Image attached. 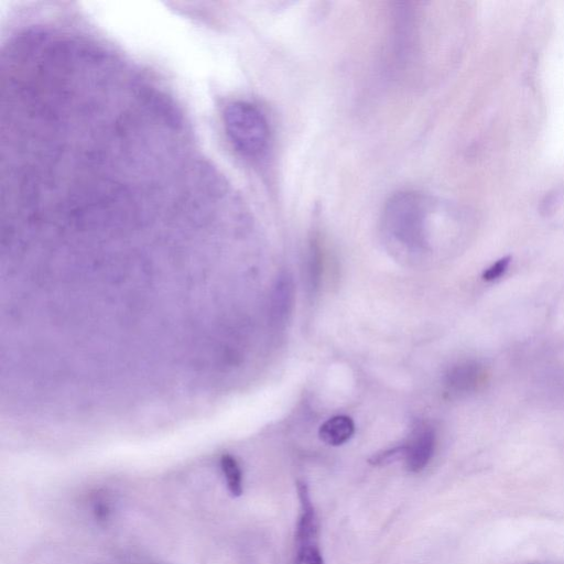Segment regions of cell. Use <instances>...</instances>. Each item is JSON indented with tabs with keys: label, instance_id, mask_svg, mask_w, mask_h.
Returning a JSON list of instances; mask_svg holds the SVG:
<instances>
[{
	"label": "cell",
	"instance_id": "6da1fadb",
	"mask_svg": "<svg viewBox=\"0 0 564 564\" xmlns=\"http://www.w3.org/2000/svg\"><path fill=\"white\" fill-rule=\"evenodd\" d=\"M436 206L435 201L420 192L393 195L383 213V230L388 241L410 253L423 252Z\"/></svg>",
	"mask_w": 564,
	"mask_h": 564
},
{
	"label": "cell",
	"instance_id": "7a4b0ae2",
	"mask_svg": "<svg viewBox=\"0 0 564 564\" xmlns=\"http://www.w3.org/2000/svg\"><path fill=\"white\" fill-rule=\"evenodd\" d=\"M226 134L233 147L244 157L264 153L269 143V125L259 108L247 102H233L223 114Z\"/></svg>",
	"mask_w": 564,
	"mask_h": 564
},
{
	"label": "cell",
	"instance_id": "3957f363",
	"mask_svg": "<svg viewBox=\"0 0 564 564\" xmlns=\"http://www.w3.org/2000/svg\"><path fill=\"white\" fill-rule=\"evenodd\" d=\"M295 301V286L292 278L281 275L271 291L269 318L271 325L276 329L285 328L289 321Z\"/></svg>",
	"mask_w": 564,
	"mask_h": 564
},
{
	"label": "cell",
	"instance_id": "277c9868",
	"mask_svg": "<svg viewBox=\"0 0 564 564\" xmlns=\"http://www.w3.org/2000/svg\"><path fill=\"white\" fill-rule=\"evenodd\" d=\"M436 449V433L431 428H421L406 446V465L412 473L421 472L429 464Z\"/></svg>",
	"mask_w": 564,
	"mask_h": 564
},
{
	"label": "cell",
	"instance_id": "5b68a950",
	"mask_svg": "<svg viewBox=\"0 0 564 564\" xmlns=\"http://www.w3.org/2000/svg\"><path fill=\"white\" fill-rule=\"evenodd\" d=\"M355 432L354 421L347 416H335L320 427V439L332 447H340L349 441Z\"/></svg>",
	"mask_w": 564,
	"mask_h": 564
},
{
	"label": "cell",
	"instance_id": "8992f818",
	"mask_svg": "<svg viewBox=\"0 0 564 564\" xmlns=\"http://www.w3.org/2000/svg\"><path fill=\"white\" fill-rule=\"evenodd\" d=\"M221 470L224 475L227 490L233 497H240L244 492L243 472L240 464L231 454H224L221 458Z\"/></svg>",
	"mask_w": 564,
	"mask_h": 564
},
{
	"label": "cell",
	"instance_id": "52a82bcc",
	"mask_svg": "<svg viewBox=\"0 0 564 564\" xmlns=\"http://www.w3.org/2000/svg\"><path fill=\"white\" fill-rule=\"evenodd\" d=\"M91 509L96 523L107 525L115 513L114 497L107 491H96L91 498Z\"/></svg>",
	"mask_w": 564,
	"mask_h": 564
},
{
	"label": "cell",
	"instance_id": "ba28073f",
	"mask_svg": "<svg viewBox=\"0 0 564 564\" xmlns=\"http://www.w3.org/2000/svg\"><path fill=\"white\" fill-rule=\"evenodd\" d=\"M480 378V368L476 364H463L455 367L449 375V382L453 388L466 390L472 388Z\"/></svg>",
	"mask_w": 564,
	"mask_h": 564
},
{
	"label": "cell",
	"instance_id": "9c48e42d",
	"mask_svg": "<svg viewBox=\"0 0 564 564\" xmlns=\"http://www.w3.org/2000/svg\"><path fill=\"white\" fill-rule=\"evenodd\" d=\"M322 273L321 256L317 247H312L307 267V282L312 294L319 289Z\"/></svg>",
	"mask_w": 564,
	"mask_h": 564
},
{
	"label": "cell",
	"instance_id": "30bf717a",
	"mask_svg": "<svg viewBox=\"0 0 564 564\" xmlns=\"http://www.w3.org/2000/svg\"><path fill=\"white\" fill-rule=\"evenodd\" d=\"M296 549L294 564H324L319 544L299 545Z\"/></svg>",
	"mask_w": 564,
	"mask_h": 564
},
{
	"label": "cell",
	"instance_id": "8fae6325",
	"mask_svg": "<svg viewBox=\"0 0 564 564\" xmlns=\"http://www.w3.org/2000/svg\"><path fill=\"white\" fill-rule=\"evenodd\" d=\"M406 458V446L398 447L377 453L370 459V463L376 466L392 464L400 459Z\"/></svg>",
	"mask_w": 564,
	"mask_h": 564
},
{
	"label": "cell",
	"instance_id": "7c38bea8",
	"mask_svg": "<svg viewBox=\"0 0 564 564\" xmlns=\"http://www.w3.org/2000/svg\"><path fill=\"white\" fill-rule=\"evenodd\" d=\"M511 259L512 258L508 256L498 260V262L485 271L483 279L486 281H494L503 276L506 273L509 264H511Z\"/></svg>",
	"mask_w": 564,
	"mask_h": 564
}]
</instances>
